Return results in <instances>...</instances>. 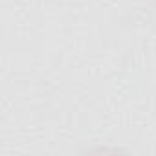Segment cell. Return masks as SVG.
Masks as SVG:
<instances>
[{
  "label": "cell",
  "mask_w": 156,
  "mask_h": 156,
  "mask_svg": "<svg viewBox=\"0 0 156 156\" xmlns=\"http://www.w3.org/2000/svg\"><path fill=\"white\" fill-rule=\"evenodd\" d=\"M154 2H156V0H154Z\"/></svg>",
  "instance_id": "6da1fadb"
}]
</instances>
